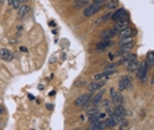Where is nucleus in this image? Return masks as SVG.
Wrapping results in <instances>:
<instances>
[{
    "label": "nucleus",
    "mask_w": 154,
    "mask_h": 130,
    "mask_svg": "<svg viewBox=\"0 0 154 130\" xmlns=\"http://www.w3.org/2000/svg\"><path fill=\"white\" fill-rule=\"evenodd\" d=\"M49 25H51V26H54V25H55V23H54V21H50V23H49Z\"/></svg>",
    "instance_id": "obj_34"
},
{
    "label": "nucleus",
    "mask_w": 154,
    "mask_h": 130,
    "mask_svg": "<svg viewBox=\"0 0 154 130\" xmlns=\"http://www.w3.org/2000/svg\"><path fill=\"white\" fill-rule=\"evenodd\" d=\"M109 96H111V101L113 102L115 105H123L124 104V97L121 94L116 92L115 88H111L109 89Z\"/></svg>",
    "instance_id": "obj_4"
},
{
    "label": "nucleus",
    "mask_w": 154,
    "mask_h": 130,
    "mask_svg": "<svg viewBox=\"0 0 154 130\" xmlns=\"http://www.w3.org/2000/svg\"><path fill=\"white\" fill-rule=\"evenodd\" d=\"M116 34H117V30L115 29V26H113V28H109V29H107V30L103 32L102 38H113Z\"/></svg>",
    "instance_id": "obj_15"
},
{
    "label": "nucleus",
    "mask_w": 154,
    "mask_h": 130,
    "mask_svg": "<svg viewBox=\"0 0 154 130\" xmlns=\"http://www.w3.org/2000/svg\"><path fill=\"white\" fill-rule=\"evenodd\" d=\"M0 125H1V122H0Z\"/></svg>",
    "instance_id": "obj_37"
},
{
    "label": "nucleus",
    "mask_w": 154,
    "mask_h": 130,
    "mask_svg": "<svg viewBox=\"0 0 154 130\" xmlns=\"http://www.w3.org/2000/svg\"><path fill=\"white\" fill-rule=\"evenodd\" d=\"M90 100H91V95L90 94H83L79 97H77L74 101V105L77 108H87L90 104Z\"/></svg>",
    "instance_id": "obj_2"
},
{
    "label": "nucleus",
    "mask_w": 154,
    "mask_h": 130,
    "mask_svg": "<svg viewBox=\"0 0 154 130\" xmlns=\"http://www.w3.org/2000/svg\"><path fill=\"white\" fill-rule=\"evenodd\" d=\"M20 50L23 51V53H26V51H28V49H26V47H24V46H23V47H20Z\"/></svg>",
    "instance_id": "obj_31"
},
{
    "label": "nucleus",
    "mask_w": 154,
    "mask_h": 130,
    "mask_svg": "<svg viewBox=\"0 0 154 130\" xmlns=\"http://www.w3.org/2000/svg\"><path fill=\"white\" fill-rule=\"evenodd\" d=\"M108 0H94V3H99V4H104V3H107Z\"/></svg>",
    "instance_id": "obj_29"
},
{
    "label": "nucleus",
    "mask_w": 154,
    "mask_h": 130,
    "mask_svg": "<svg viewBox=\"0 0 154 130\" xmlns=\"http://www.w3.org/2000/svg\"><path fill=\"white\" fill-rule=\"evenodd\" d=\"M46 108H48V109H53V104L48 102V104H46Z\"/></svg>",
    "instance_id": "obj_30"
},
{
    "label": "nucleus",
    "mask_w": 154,
    "mask_h": 130,
    "mask_svg": "<svg viewBox=\"0 0 154 130\" xmlns=\"http://www.w3.org/2000/svg\"><path fill=\"white\" fill-rule=\"evenodd\" d=\"M128 23H129V21L126 20V19H125V20H120V21H117L116 25H115V29L117 30V33H119L120 30H123V29L125 28V26H128Z\"/></svg>",
    "instance_id": "obj_18"
},
{
    "label": "nucleus",
    "mask_w": 154,
    "mask_h": 130,
    "mask_svg": "<svg viewBox=\"0 0 154 130\" xmlns=\"http://www.w3.org/2000/svg\"><path fill=\"white\" fill-rule=\"evenodd\" d=\"M3 1H4V0H0V3H3Z\"/></svg>",
    "instance_id": "obj_36"
},
{
    "label": "nucleus",
    "mask_w": 154,
    "mask_h": 130,
    "mask_svg": "<svg viewBox=\"0 0 154 130\" xmlns=\"http://www.w3.org/2000/svg\"><path fill=\"white\" fill-rule=\"evenodd\" d=\"M3 112H4V108H3V105H1V104H0V114H1V113H3Z\"/></svg>",
    "instance_id": "obj_32"
},
{
    "label": "nucleus",
    "mask_w": 154,
    "mask_h": 130,
    "mask_svg": "<svg viewBox=\"0 0 154 130\" xmlns=\"http://www.w3.org/2000/svg\"><path fill=\"white\" fill-rule=\"evenodd\" d=\"M134 46V43L133 42H131V43H126V45H123V46H120V49H119V51H117V55H124V54H126V53H129V50H132V47Z\"/></svg>",
    "instance_id": "obj_14"
},
{
    "label": "nucleus",
    "mask_w": 154,
    "mask_h": 130,
    "mask_svg": "<svg viewBox=\"0 0 154 130\" xmlns=\"http://www.w3.org/2000/svg\"><path fill=\"white\" fill-rule=\"evenodd\" d=\"M129 87H131V79H129V76H123L119 82L120 91H125L126 88H129Z\"/></svg>",
    "instance_id": "obj_12"
},
{
    "label": "nucleus",
    "mask_w": 154,
    "mask_h": 130,
    "mask_svg": "<svg viewBox=\"0 0 154 130\" xmlns=\"http://www.w3.org/2000/svg\"><path fill=\"white\" fill-rule=\"evenodd\" d=\"M90 129H92V130H103V129H107V127H106L104 121H95V122H91Z\"/></svg>",
    "instance_id": "obj_17"
},
{
    "label": "nucleus",
    "mask_w": 154,
    "mask_h": 130,
    "mask_svg": "<svg viewBox=\"0 0 154 130\" xmlns=\"http://www.w3.org/2000/svg\"><path fill=\"white\" fill-rule=\"evenodd\" d=\"M104 85H106V79L96 80V82H94V83H90V84L87 85V88H88V92H95V91L100 89V88L104 87Z\"/></svg>",
    "instance_id": "obj_5"
},
{
    "label": "nucleus",
    "mask_w": 154,
    "mask_h": 130,
    "mask_svg": "<svg viewBox=\"0 0 154 130\" xmlns=\"http://www.w3.org/2000/svg\"><path fill=\"white\" fill-rule=\"evenodd\" d=\"M0 57L6 62H11L13 59V53L11 50H8V49H0Z\"/></svg>",
    "instance_id": "obj_8"
},
{
    "label": "nucleus",
    "mask_w": 154,
    "mask_h": 130,
    "mask_svg": "<svg viewBox=\"0 0 154 130\" xmlns=\"http://www.w3.org/2000/svg\"><path fill=\"white\" fill-rule=\"evenodd\" d=\"M102 8H103V4L92 3V4H90L84 11H83V14H84V17H92L94 14H96Z\"/></svg>",
    "instance_id": "obj_3"
},
{
    "label": "nucleus",
    "mask_w": 154,
    "mask_h": 130,
    "mask_svg": "<svg viewBox=\"0 0 154 130\" xmlns=\"http://www.w3.org/2000/svg\"><path fill=\"white\" fill-rule=\"evenodd\" d=\"M119 125H120V127H121V129H125V127H128V121H126V120H124V117H123V118H121V121L119 122Z\"/></svg>",
    "instance_id": "obj_26"
},
{
    "label": "nucleus",
    "mask_w": 154,
    "mask_h": 130,
    "mask_svg": "<svg viewBox=\"0 0 154 130\" xmlns=\"http://www.w3.org/2000/svg\"><path fill=\"white\" fill-rule=\"evenodd\" d=\"M117 34H120V37H121V38H124V37H133L134 34H136V30H134L133 28L125 26V28H124L123 30H120Z\"/></svg>",
    "instance_id": "obj_11"
},
{
    "label": "nucleus",
    "mask_w": 154,
    "mask_h": 130,
    "mask_svg": "<svg viewBox=\"0 0 154 130\" xmlns=\"http://www.w3.org/2000/svg\"><path fill=\"white\" fill-rule=\"evenodd\" d=\"M103 121H104V124H106V127H115L117 125L116 121H115L112 117H106Z\"/></svg>",
    "instance_id": "obj_21"
},
{
    "label": "nucleus",
    "mask_w": 154,
    "mask_h": 130,
    "mask_svg": "<svg viewBox=\"0 0 154 130\" xmlns=\"http://www.w3.org/2000/svg\"><path fill=\"white\" fill-rule=\"evenodd\" d=\"M111 43H112L111 42V38H103V40L96 45V50L97 51H104V50H107V49L111 46Z\"/></svg>",
    "instance_id": "obj_7"
},
{
    "label": "nucleus",
    "mask_w": 154,
    "mask_h": 130,
    "mask_svg": "<svg viewBox=\"0 0 154 130\" xmlns=\"http://www.w3.org/2000/svg\"><path fill=\"white\" fill-rule=\"evenodd\" d=\"M117 4H119L117 0H108V4L106 6V8L107 9H112V8H115V7H117Z\"/></svg>",
    "instance_id": "obj_24"
},
{
    "label": "nucleus",
    "mask_w": 154,
    "mask_h": 130,
    "mask_svg": "<svg viewBox=\"0 0 154 130\" xmlns=\"http://www.w3.org/2000/svg\"><path fill=\"white\" fill-rule=\"evenodd\" d=\"M87 1H90V0H77V1L74 3V6H75V7H79V8H80V7L84 6Z\"/></svg>",
    "instance_id": "obj_25"
},
{
    "label": "nucleus",
    "mask_w": 154,
    "mask_h": 130,
    "mask_svg": "<svg viewBox=\"0 0 154 130\" xmlns=\"http://www.w3.org/2000/svg\"><path fill=\"white\" fill-rule=\"evenodd\" d=\"M137 67H138V62H137L136 59H134V61H131V62L126 63V70H128L129 72H133V71H136Z\"/></svg>",
    "instance_id": "obj_19"
},
{
    "label": "nucleus",
    "mask_w": 154,
    "mask_h": 130,
    "mask_svg": "<svg viewBox=\"0 0 154 130\" xmlns=\"http://www.w3.org/2000/svg\"><path fill=\"white\" fill-rule=\"evenodd\" d=\"M90 124L91 122H95V121H103V120L107 117L106 113H103V112H95V113L90 114Z\"/></svg>",
    "instance_id": "obj_10"
},
{
    "label": "nucleus",
    "mask_w": 154,
    "mask_h": 130,
    "mask_svg": "<svg viewBox=\"0 0 154 130\" xmlns=\"http://www.w3.org/2000/svg\"><path fill=\"white\" fill-rule=\"evenodd\" d=\"M28 97H29V100H34V97L32 96V95H28Z\"/></svg>",
    "instance_id": "obj_35"
},
{
    "label": "nucleus",
    "mask_w": 154,
    "mask_h": 130,
    "mask_svg": "<svg viewBox=\"0 0 154 130\" xmlns=\"http://www.w3.org/2000/svg\"><path fill=\"white\" fill-rule=\"evenodd\" d=\"M103 95H104V91H99L91 100H90V104L88 105H97L99 107L102 104V100H103Z\"/></svg>",
    "instance_id": "obj_9"
},
{
    "label": "nucleus",
    "mask_w": 154,
    "mask_h": 130,
    "mask_svg": "<svg viewBox=\"0 0 154 130\" xmlns=\"http://www.w3.org/2000/svg\"><path fill=\"white\" fill-rule=\"evenodd\" d=\"M29 9H30V8H29L28 6H20V7H19V9H17V11H19V17L23 19V17L29 12Z\"/></svg>",
    "instance_id": "obj_20"
},
{
    "label": "nucleus",
    "mask_w": 154,
    "mask_h": 130,
    "mask_svg": "<svg viewBox=\"0 0 154 130\" xmlns=\"http://www.w3.org/2000/svg\"><path fill=\"white\" fill-rule=\"evenodd\" d=\"M112 110H113L115 114H117V116H120V117L126 116V110H125V108H124V105H115V107L112 108Z\"/></svg>",
    "instance_id": "obj_13"
},
{
    "label": "nucleus",
    "mask_w": 154,
    "mask_h": 130,
    "mask_svg": "<svg viewBox=\"0 0 154 130\" xmlns=\"http://www.w3.org/2000/svg\"><path fill=\"white\" fill-rule=\"evenodd\" d=\"M124 16H126V11L124 8H120V9H117L115 13H112L111 19L115 23H117V21H120V20H124Z\"/></svg>",
    "instance_id": "obj_6"
},
{
    "label": "nucleus",
    "mask_w": 154,
    "mask_h": 130,
    "mask_svg": "<svg viewBox=\"0 0 154 130\" xmlns=\"http://www.w3.org/2000/svg\"><path fill=\"white\" fill-rule=\"evenodd\" d=\"M95 80H103V79H107V75L104 72L103 74H97V75H95Z\"/></svg>",
    "instance_id": "obj_27"
},
{
    "label": "nucleus",
    "mask_w": 154,
    "mask_h": 130,
    "mask_svg": "<svg viewBox=\"0 0 154 130\" xmlns=\"http://www.w3.org/2000/svg\"><path fill=\"white\" fill-rule=\"evenodd\" d=\"M75 85H84V82H77Z\"/></svg>",
    "instance_id": "obj_33"
},
{
    "label": "nucleus",
    "mask_w": 154,
    "mask_h": 130,
    "mask_svg": "<svg viewBox=\"0 0 154 130\" xmlns=\"http://www.w3.org/2000/svg\"><path fill=\"white\" fill-rule=\"evenodd\" d=\"M148 63L145 62H141L138 63V67H137V76H138V79H140L141 83H145L146 82V78H148Z\"/></svg>",
    "instance_id": "obj_1"
},
{
    "label": "nucleus",
    "mask_w": 154,
    "mask_h": 130,
    "mask_svg": "<svg viewBox=\"0 0 154 130\" xmlns=\"http://www.w3.org/2000/svg\"><path fill=\"white\" fill-rule=\"evenodd\" d=\"M131 42H133V37H124V38H121L119 45L123 46V45H126V43H131Z\"/></svg>",
    "instance_id": "obj_23"
},
{
    "label": "nucleus",
    "mask_w": 154,
    "mask_h": 130,
    "mask_svg": "<svg viewBox=\"0 0 154 130\" xmlns=\"http://www.w3.org/2000/svg\"><path fill=\"white\" fill-rule=\"evenodd\" d=\"M146 63H148V66H153L154 65V54H153V51H149V53H148V59H146Z\"/></svg>",
    "instance_id": "obj_22"
},
{
    "label": "nucleus",
    "mask_w": 154,
    "mask_h": 130,
    "mask_svg": "<svg viewBox=\"0 0 154 130\" xmlns=\"http://www.w3.org/2000/svg\"><path fill=\"white\" fill-rule=\"evenodd\" d=\"M136 59V54H129V53H126V54H124V57L121 58V61H120L117 65H124V63H128V62H131V61H134Z\"/></svg>",
    "instance_id": "obj_16"
},
{
    "label": "nucleus",
    "mask_w": 154,
    "mask_h": 130,
    "mask_svg": "<svg viewBox=\"0 0 154 130\" xmlns=\"http://www.w3.org/2000/svg\"><path fill=\"white\" fill-rule=\"evenodd\" d=\"M102 101H103V100H102ZM103 107L107 108V109L111 108V100H104V101H103Z\"/></svg>",
    "instance_id": "obj_28"
}]
</instances>
